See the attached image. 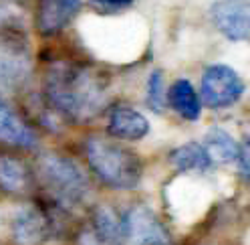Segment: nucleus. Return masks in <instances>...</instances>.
I'll return each mask as SVG.
<instances>
[{
  "label": "nucleus",
  "instance_id": "nucleus-1",
  "mask_svg": "<svg viewBox=\"0 0 250 245\" xmlns=\"http://www.w3.org/2000/svg\"><path fill=\"white\" fill-rule=\"evenodd\" d=\"M46 98L71 120L95 116L105 103L107 89L95 71L81 65L57 63L46 75Z\"/></svg>",
  "mask_w": 250,
  "mask_h": 245
},
{
  "label": "nucleus",
  "instance_id": "nucleus-2",
  "mask_svg": "<svg viewBox=\"0 0 250 245\" xmlns=\"http://www.w3.org/2000/svg\"><path fill=\"white\" fill-rule=\"evenodd\" d=\"M87 158L91 171L103 185L117 191H129L139 185L142 164L127 148L107 142L103 138H91L87 144Z\"/></svg>",
  "mask_w": 250,
  "mask_h": 245
},
{
  "label": "nucleus",
  "instance_id": "nucleus-3",
  "mask_svg": "<svg viewBox=\"0 0 250 245\" xmlns=\"http://www.w3.org/2000/svg\"><path fill=\"white\" fill-rule=\"evenodd\" d=\"M39 176L44 189L57 203L65 207H77L85 201L89 193V180L79 164L71 158L49 152L39 160Z\"/></svg>",
  "mask_w": 250,
  "mask_h": 245
},
{
  "label": "nucleus",
  "instance_id": "nucleus-4",
  "mask_svg": "<svg viewBox=\"0 0 250 245\" xmlns=\"http://www.w3.org/2000/svg\"><path fill=\"white\" fill-rule=\"evenodd\" d=\"M244 94V81L228 65H210L202 75V98L212 110L234 105Z\"/></svg>",
  "mask_w": 250,
  "mask_h": 245
},
{
  "label": "nucleus",
  "instance_id": "nucleus-5",
  "mask_svg": "<svg viewBox=\"0 0 250 245\" xmlns=\"http://www.w3.org/2000/svg\"><path fill=\"white\" fill-rule=\"evenodd\" d=\"M121 245H171V237L149 207L135 205L123 215Z\"/></svg>",
  "mask_w": 250,
  "mask_h": 245
},
{
  "label": "nucleus",
  "instance_id": "nucleus-6",
  "mask_svg": "<svg viewBox=\"0 0 250 245\" xmlns=\"http://www.w3.org/2000/svg\"><path fill=\"white\" fill-rule=\"evenodd\" d=\"M10 233L17 245H44L53 237V221L37 205H21L12 213Z\"/></svg>",
  "mask_w": 250,
  "mask_h": 245
},
{
  "label": "nucleus",
  "instance_id": "nucleus-7",
  "mask_svg": "<svg viewBox=\"0 0 250 245\" xmlns=\"http://www.w3.org/2000/svg\"><path fill=\"white\" fill-rule=\"evenodd\" d=\"M30 75V59L22 45L0 37V99L12 96Z\"/></svg>",
  "mask_w": 250,
  "mask_h": 245
},
{
  "label": "nucleus",
  "instance_id": "nucleus-8",
  "mask_svg": "<svg viewBox=\"0 0 250 245\" xmlns=\"http://www.w3.org/2000/svg\"><path fill=\"white\" fill-rule=\"evenodd\" d=\"M214 26L230 41H250V0H220L212 6Z\"/></svg>",
  "mask_w": 250,
  "mask_h": 245
},
{
  "label": "nucleus",
  "instance_id": "nucleus-9",
  "mask_svg": "<svg viewBox=\"0 0 250 245\" xmlns=\"http://www.w3.org/2000/svg\"><path fill=\"white\" fill-rule=\"evenodd\" d=\"M208 156L212 158V162H222V164H236L238 171L244 178L250 180V158L246 152L236 144V140L220 128H212L206 138L204 144Z\"/></svg>",
  "mask_w": 250,
  "mask_h": 245
},
{
  "label": "nucleus",
  "instance_id": "nucleus-10",
  "mask_svg": "<svg viewBox=\"0 0 250 245\" xmlns=\"http://www.w3.org/2000/svg\"><path fill=\"white\" fill-rule=\"evenodd\" d=\"M107 130L117 140H142L149 132V122L147 118L129 105H117L109 114V124Z\"/></svg>",
  "mask_w": 250,
  "mask_h": 245
},
{
  "label": "nucleus",
  "instance_id": "nucleus-11",
  "mask_svg": "<svg viewBox=\"0 0 250 245\" xmlns=\"http://www.w3.org/2000/svg\"><path fill=\"white\" fill-rule=\"evenodd\" d=\"M81 8V0H41L39 30L42 35H57Z\"/></svg>",
  "mask_w": 250,
  "mask_h": 245
},
{
  "label": "nucleus",
  "instance_id": "nucleus-12",
  "mask_svg": "<svg viewBox=\"0 0 250 245\" xmlns=\"http://www.w3.org/2000/svg\"><path fill=\"white\" fill-rule=\"evenodd\" d=\"M0 142L19 146V148H35L37 136L26 126V122L0 99Z\"/></svg>",
  "mask_w": 250,
  "mask_h": 245
},
{
  "label": "nucleus",
  "instance_id": "nucleus-13",
  "mask_svg": "<svg viewBox=\"0 0 250 245\" xmlns=\"http://www.w3.org/2000/svg\"><path fill=\"white\" fill-rule=\"evenodd\" d=\"M89 233L99 245H121L123 217H119L111 207H97L93 213V227Z\"/></svg>",
  "mask_w": 250,
  "mask_h": 245
},
{
  "label": "nucleus",
  "instance_id": "nucleus-14",
  "mask_svg": "<svg viewBox=\"0 0 250 245\" xmlns=\"http://www.w3.org/2000/svg\"><path fill=\"white\" fill-rule=\"evenodd\" d=\"M167 101L171 103V108H174L184 120L194 122L202 114L200 98L196 94L194 85L188 79H178V81L171 83V87L167 91Z\"/></svg>",
  "mask_w": 250,
  "mask_h": 245
},
{
  "label": "nucleus",
  "instance_id": "nucleus-15",
  "mask_svg": "<svg viewBox=\"0 0 250 245\" xmlns=\"http://www.w3.org/2000/svg\"><path fill=\"white\" fill-rule=\"evenodd\" d=\"M169 160L182 172H206L212 166V158L208 156L206 148L198 142H188L178 146L169 154Z\"/></svg>",
  "mask_w": 250,
  "mask_h": 245
},
{
  "label": "nucleus",
  "instance_id": "nucleus-16",
  "mask_svg": "<svg viewBox=\"0 0 250 245\" xmlns=\"http://www.w3.org/2000/svg\"><path fill=\"white\" fill-rule=\"evenodd\" d=\"M0 189L8 193H24L28 189V172L24 164L0 154Z\"/></svg>",
  "mask_w": 250,
  "mask_h": 245
},
{
  "label": "nucleus",
  "instance_id": "nucleus-17",
  "mask_svg": "<svg viewBox=\"0 0 250 245\" xmlns=\"http://www.w3.org/2000/svg\"><path fill=\"white\" fill-rule=\"evenodd\" d=\"M167 96L164 91V77L162 71H153L147 81V105L153 112H164Z\"/></svg>",
  "mask_w": 250,
  "mask_h": 245
},
{
  "label": "nucleus",
  "instance_id": "nucleus-18",
  "mask_svg": "<svg viewBox=\"0 0 250 245\" xmlns=\"http://www.w3.org/2000/svg\"><path fill=\"white\" fill-rule=\"evenodd\" d=\"M89 2L95 4L97 8H103V10H119V8L129 6L133 0H89Z\"/></svg>",
  "mask_w": 250,
  "mask_h": 245
},
{
  "label": "nucleus",
  "instance_id": "nucleus-19",
  "mask_svg": "<svg viewBox=\"0 0 250 245\" xmlns=\"http://www.w3.org/2000/svg\"><path fill=\"white\" fill-rule=\"evenodd\" d=\"M246 142H248V146H250V128L246 130Z\"/></svg>",
  "mask_w": 250,
  "mask_h": 245
},
{
  "label": "nucleus",
  "instance_id": "nucleus-20",
  "mask_svg": "<svg viewBox=\"0 0 250 245\" xmlns=\"http://www.w3.org/2000/svg\"><path fill=\"white\" fill-rule=\"evenodd\" d=\"M0 233H2V213H0Z\"/></svg>",
  "mask_w": 250,
  "mask_h": 245
}]
</instances>
